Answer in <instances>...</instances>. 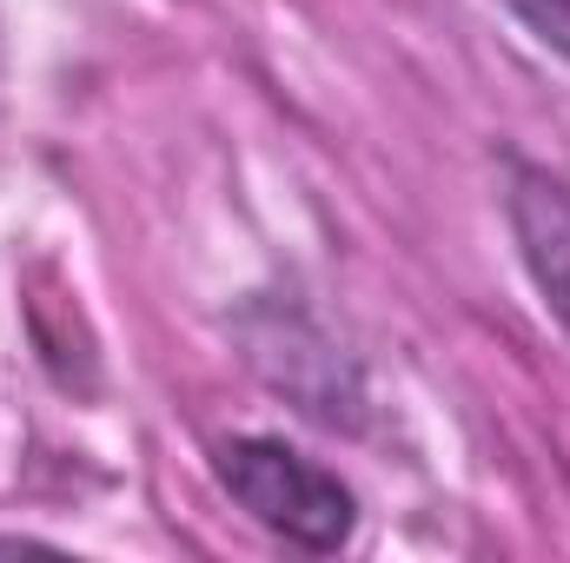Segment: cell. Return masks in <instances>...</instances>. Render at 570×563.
Masks as SVG:
<instances>
[{"mask_svg": "<svg viewBox=\"0 0 570 563\" xmlns=\"http://www.w3.org/2000/svg\"><path fill=\"white\" fill-rule=\"evenodd\" d=\"M504 219H511L524 279L538 285L544 312L570 332V186L531 159H511L504 166Z\"/></svg>", "mask_w": 570, "mask_h": 563, "instance_id": "7a4b0ae2", "label": "cell"}, {"mask_svg": "<svg viewBox=\"0 0 570 563\" xmlns=\"http://www.w3.org/2000/svg\"><path fill=\"white\" fill-rule=\"evenodd\" d=\"M213 477L219 491L292 551L332 557L352 544L358 531V497L338 471H325L318 457L292 451L285 437H226L213 451Z\"/></svg>", "mask_w": 570, "mask_h": 563, "instance_id": "6da1fadb", "label": "cell"}, {"mask_svg": "<svg viewBox=\"0 0 570 563\" xmlns=\"http://www.w3.org/2000/svg\"><path fill=\"white\" fill-rule=\"evenodd\" d=\"M544 53H558V60H570V0H498Z\"/></svg>", "mask_w": 570, "mask_h": 563, "instance_id": "3957f363", "label": "cell"}]
</instances>
